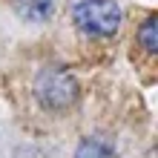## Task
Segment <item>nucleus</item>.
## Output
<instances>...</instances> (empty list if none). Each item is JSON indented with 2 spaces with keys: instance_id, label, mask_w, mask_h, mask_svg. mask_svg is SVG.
Masks as SVG:
<instances>
[{
  "instance_id": "obj_2",
  "label": "nucleus",
  "mask_w": 158,
  "mask_h": 158,
  "mask_svg": "<svg viewBox=\"0 0 158 158\" xmlns=\"http://www.w3.org/2000/svg\"><path fill=\"white\" fill-rule=\"evenodd\" d=\"M78 92H81V86H78L75 75L60 66L40 69L38 78H35V98L40 101V106L52 109V112L72 106L78 101Z\"/></svg>"
},
{
  "instance_id": "obj_4",
  "label": "nucleus",
  "mask_w": 158,
  "mask_h": 158,
  "mask_svg": "<svg viewBox=\"0 0 158 158\" xmlns=\"http://www.w3.org/2000/svg\"><path fill=\"white\" fill-rule=\"evenodd\" d=\"M75 158H115V147L104 135H86L78 144Z\"/></svg>"
},
{
  "instance_id": "obj_5",
  "label": "nucleus",
  "mask_w": 158,
  "mask_h": 158,
  "mask_svg": "<svg viewBox=\"0 0 158 158\" xmlns=\"http://www.w3.org/2000/svg\"><path fill=\"white\" fill-rule=\"evenodd\" d=\"M138 40H141V46L147 52H158V17L150 15L147 20L141 23V29H138Z\"/></svg>"
},
{
  "instance_id": "obj_1",
  "label": "nucleus",
  "mask_w": 158,
  "mask_h": 158,
  "mask_svg": "<svg viewBox=\"0 0 158 158\" xmlns=\"http://www.w3.org/2000/svg\"><path fill=\"white\" fill-rule=\"evenodd\" d=\"M72 20L86 38L106 40L121 26V6L115 0H78L72 9Z\"/></svg>"
},
{
  "instance_id": "obj_3",
  "label": "nucleus",
  "mask_w": 158,
  "mask_h": 158,
  "mask_svg": "<svg viewBox=\"0 0 158 158\" xmlns=\"http://www.w3.org/2000/svg\"><path fill=\"white\" fill-rule=\"evenodd\" d=\"M15 12L29 23H43L46 17L52 15L55 9V0H12Z\"/></svg>"
}]
</instances>
